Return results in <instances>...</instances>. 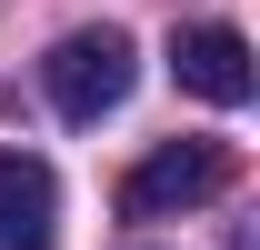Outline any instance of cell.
I'll list each match as a JSON object with an SVG mask.
<instances>
[{
    "label": "cell",
    "instance_id": "obj_3",
    "mask_svg": "<svg viewBox=\"0 0 260 250\" xmlns=\"http://www.w3.org/2000/svg\"><path fill=\"white\" fill-rule=\"evenodd\" d=\"M170 80L190 100H220V110H240V100L260 90V60H250V40L220 30V20H200V30H170Z\"/></svg>",
    "mask_w": 260,
    "mask_h": 250
},
{
    "label": "cell",
    "instance_id": "obj_2",
    "mask_svg": "<svg viewBox=\"0 0 260 250\" xmlns=\"http://www.w3.org/2000/svg\"><path fill=\"white\" fill-rule=\"evenodd\" d=\"M230 170H240V160H230L220 140H160V150L120 180V220H180V210H200V200H220Z\"/></svg>",
    "mask_w": 260,
    "mask_h": 250
},
{
    "label": "cell",
    "instance_id": "obj_4",
    "mask_svg": "<svg viewBox=\"0 0 260 250\" xmlns=\"http://www.w3.org/2000/svg\"><path fill=\"white\" fill-rule=\"evenodd\" d=\"M60 240V180L50 160L0 150V250H50Z\"/></svg>",
    "mask_w": 260,
    "mask_h": 250
},
{
    "label": "cell",
    "instance_id": "obj_1",
    "mask_svg": "<svg viewBox=\"0 0 260 250\" xmlns=\"http://www.w3.org/2000/svg\"><path fill=\"white\" fill-rule=\"evenodd\" d=\"M130 80H140V50H130V30H110V20L50 40V60H40V90H50L60 120H110L130 100Z\"/></svg>",
    "mask_w": 260,
    "mask_h": 250
}]
</instances>
